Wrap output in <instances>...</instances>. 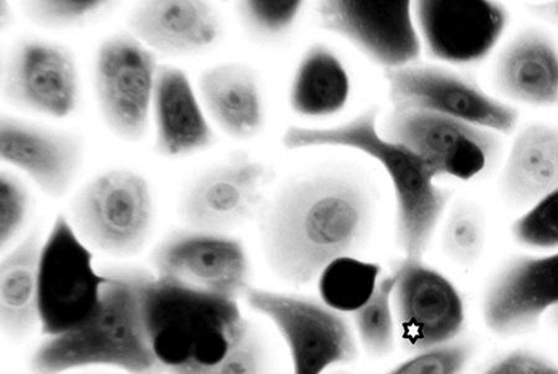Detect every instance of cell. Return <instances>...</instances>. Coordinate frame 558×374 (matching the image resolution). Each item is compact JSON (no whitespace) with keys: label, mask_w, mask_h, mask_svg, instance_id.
I'll list each match as a JSON object with an SVG mask.
<instances>
[{"label":"cell","mask_w":558,"mask_h":374,"mask_svg":"<svg viewBox=\"0 0 558 374\" xmlns=\"http://www.w3.org/2000/svg\"><path fill=\"white\" fill-rule=\"evenodd\" d=\"M371 224L372 203L362 186L343 176H314L276 196L260 224V242L276 277L303 287L332 262L354 257Z\"/></svg>","instance_id":"6da1fadb"},{"label":"cell","mask_w":558,"mask_h":374,"mask_svg":"<svg viewBox=\"0 0 558 374\" xmlns=\"http://www.w3.org/2000/svg\"><path fill=\"white\" fill-rule=\"evenodd\" d=\"M101 298L83 323L45 337L34 350L32 374L114 370L125 374H167L153 349L144 317V290L151 277L140 266H107Z\"/></svg>","instance_id":"7a4b0ae2"},{"label":"cell","mask_w":558,"mask_h":374,"mask_svg":"<svg viewBox=\"0 0 558 374\" xmlns=\"http://www.w3.org/2000/svg\"><path fill=\"white\" fill-rule=\"evenodd\" d=\"M282 142L288 150H355L379 163L392 185L398 245L404 258L423 260L451 192L440 189L435 174L415 153L383 135L376 109L359 113L336 127L292 126L284 132Z\"/></svg>","instance_id":"3957f363"},{"label":"cell","mask_w":558,"mask_h":374,"mask_svg":"<svg viewBox=\"0 0 558 374\" xmlns=\"http://www.w3.org/2000/svg\"><path fill=\"white\" fill-rule=\"evenodd\" d=\"M143 306L153 349L168 371L220 361L250 324L238 300L189 288L155 273L144 290Z\"/></svg>","instance_id":"277c9868"},{"label":"cell","mask_w":558,"mask_h":374,"mask_svg":"<svg viewBox=\"0 0 558 374\" xmlns=\"http://www.w3.org/2000/svg\"><path fill=\"white\" fill-rule=\"evenodd\" d=\"M68 219L93 251L114 258L136 255L147 245L155 221L150 186L137 172L111 169L80 187Z\"/></svg>","instance_id":"5b68a950"},{"label":"cell","mask_w":558,"mask_h":374,"mask_svg":"<svg viewBox=\"0 0 558 374\" xmlns=\"http://www.w3.org/2000/svg\"><path fill=\"white\" fill-rule=\"evenodd\" d=\"M244 299L281 336L290 353L292 374H323L357 359L353 325L322 299L255 287Z\"/></svg>","instance_id":"8992f818"},{"label":"cell","mask_w":558,"mask_h":374,"mask_svg":"<svg viewBox=\"0 0 558 374\" xmlns=\"http://www.w3.org/2000/svg\"><path fill=\"white\" fill-rule=\"evenodd\" d=\"M380 132L415 153L437 180L476 179L497 166L502 153L498 133L426 111L392 110Z\"/></svg>","instance_id":"52a82bcc"},{"label":"cell","mask_w":558,"mask_h":374,"mask_svg":"<svg viewBox=\"0 0 558 374\" xmlns=\"http://www.w3.org/2000/svg\"><path fill=\"white\" fill-rule=\"evenodd\" d=\"M94 260L93 249L68 216L53 220L40 257V328L45 337L69 332L93 313L107 282Z\"/></svg>","instance_id":"ba28073f"},{"label":"cell","mask_w":558,"mask_h":374,"mask_svg":"<svg viewBox=\"0 0 558 374\" xmlns=\"http://www.w3.org/2000/svg\"><path fill=\"white\" fill-rule=\"evenodd\" d=\"M158 68L156 53L129 32L101 41L94 64L95 96L102 122L116 138L138 142L146 137Z\"/></svg>","instance_id":"9c48e42d"},{"label":"cell","mask_w":558,"mask_h":374,"mask_svg":"<svg viewBox=\"0 0 558 374\" xmlns=\"http://www.w3.org/2000/svg\"><path fill=\"white\" fill-rule=\"evenodd\" d=\"M385 79L393 110L436 113L500 136L511 135L518 127L520 113L514 107L456 71L413 64L385 71Z\"/></svg>","instance_id":"30bf717a"},{"label":"cell","mask_w":558,"mask_h":374,"mask_svg":"<svg viewBox=\"0 0 558 374\" xmlns=\"http://www.w3.org/2000/svg\"><path fill=\"white\" fill-rule=\"evenodd\" d=\"M153 273L185 287L239 300L251 288V264L241 240L192 228L174 230L150 257Z\"/></svg>","instance_id":"8fae6325"},{"label":"cell","mask_w":558,"mask_h":374,"mask_svg":"<svg viewBox=\"0 0 558 374\" xmlns=\"http://www.w3.org/2000/svg\"><path fill=\"white\" fill-rule=\"evenodd\" d=\"M318 15L323 29L385 71L417 64L422 40L408 0H326Z\"/></svg>","instance_id":"7c38bea8"},{"label":"cell","mask_w":558,"mask_h":374,"mask_svg":"<svg viewBox=\"0 0 558 374\" xmlns=\"http://www.w3.org/2000/svg\"><path fill=\"white\" fill-rule=\"evenodd\" d=\"M392 274L393 311L404 350L416 353L458 340L465 324L461 292L423 260L403 258Z\"/></svg>","instance_id":"4fadbf2b"},{"label":"cell","mask_w":558,"mask_h":374,"mask_svg":"<svg viewBox=\"0 0 558 374\" xmlns=\"http://www.w3.org/2000/svg\"><path fill=\"white\" fill-rule=\"evenodd\" d=\"M2 96L17 110L53 120L70 117L80 103L74 52L38 38L17 41L2 67Z\"/></svg>","instance_id":"5bb4252c"},{"label":"cell","mask_w":558,"mask_h":374,"mask_svg":"<svg viewBox=\"0 0 558 374\" xmlns=\"http://www.w3.org/2000/svg\"><path fill=\"white\" fill-rule=\"evenodd\" d=\"M413 15L428 55L445 64L487 59L508 28V9L493 0H420Z\"/></svg>","instance_id":"9a60e30c"},{"label":"cell","mask_w":558,"mask_h":374,"mask_svg":"<svg viewBox=\"0 0 558 374\" xmlns=\"http://www.w3.org/2000/svg\"><path fill=\"white\" fill-rule=\"evenodd\" d=\"M269 176L264 163L244 155L214 166L180 196L179 217L186 228L228 235L254 215Z\"/></svg>","instance_id":"2e32d148"},{"label":"cell","mask_w":558,"mask_h":374,"mask_svg":"<svg viewBox=\"0 0 558 374\" xmlns=\"http://www.w3.org/2000/svg\"><path fill=\"white\" fill-rule=\"evenodd\" d=\"M558 306V251L511 258L490 279L483 298V319L500 337L524 335Z\"/></svg>","instance_id":"e0dca14e"},{"label":"cell","mask_w":558,"mask_h":374,"mask_svg":"<svg viewBox=\"0 0 558 374\" xmlns=\"http://www.w3.org/2000/svg\"><path fill=\"white\" fill-rule=\"evenodd\" d=\"M83 140L66 130L3 115L0 159L23 173L51 200L65 198L83 167Z\"/></svg>","instance_id":"ac0fdd59"},{"label":"cell","mask_w":558,"mask_h":374,"mask_svg":"<svg viewBox=\"0 0 558 374\" xmlns=\"http://www.w3.org/2000/svg\"><path fill=\"white\" fill-rule=\"evenodd\" d=\"M129 33L158 55L191 57L219 41L218 11L206 0H144L128 20Z\"/></svg>","instance_id":"d6986e66"},{"label":"cell","mask_w":558,"mask_h":374,"mask_svg":"<svg viewBox=\"0 0 558 374\" xmlns=\"http://www.w3.org/2000/svg\"><path fill=\"white\" fill-rule=\"evenodd\" d=\"M151 119L155 151L160 157L186 158L214 146L216 137L208 115L182 68L159 65Z\"/></svg>","instance_id":"ffe728a7"},{"label":"cell","mask_w":558,"mask_h":374,"mask_svg":"<svg viewBox=\"0 0 558 374\" xmlns=\"http://www.w3.org/2000/svg\"><path fill=\"white\" fill-rule=\"evenodd\" d=\"M502 96L534 109L558 105V48L547 34L526 29L504 48L494 70Z\"/></svg>","instance_id":"44dd1931"},{"label":"cell","mask_w":558,"mask_h":374,"mask_svg":"<svg viewBox=\"0 0 558 374\" xmlns=\"http://www.w3.org/2000/svg\"><path fill=\"white\" fill-rule=\"evenodd\" d=\"M196 91L208 117L229 138L245 141L263 132L265 103L254 70L222 62L203 71Z\"/></svg>","instance_id":"7402d4cb"},{"label":"cell","mask_w":558,"mask_h":374,"mask_svg":"<svg viewBox=\"0 0 558 374\" xmlns=\"http://www.w3.org/2000/svg\"><path fill=\"white\" fill-rule=\"evenodd\" d=\"M499 184L504 200L525 211L558 190V128L533 123L521 129L512 141Z\"/></svg>","instance_id":"603a6c76"},{"label":"cell","mask_w":558,"mask_h":374,"mask_svg":"<svg viewBox=\"0 0 558 374\" xmlns=\"http://www.w3.org/2000/svg\"><path fill=\"white\" fill-rule=\"evenodd\" d=\"M41 239L33 229L0 262V325L11 340L40 327L39 274Z\"/></svg>","instance_id":"cb8c5ba5"},{"label":"cell","mask_w":558,"mask_h":374,"mask_svg":"<svg viewBox=\"0 0 558 374\" xmlns=\"http://www.w3.org/2000/svg\"><path fill=\"white\" fill-rule=\"evenodd\" d=\"M349 95V75L336 53L323 43L312 46L292 79V111L302 117H329L344 110Z\"/></svg>","instance_id":"d4e9b609"},{"label":"cell","mask_w":558,"mask_h":374,"mask_svg":"<svg viewBox=\"0 0 558 374\" xmlns=\"http://www.w3.org/2000/svg\"><path fill=\"white\" fill-rule=\"evenodd\" d=\"M381 279V266L355 257L340 258L318 279L320 299L339 313L351 314L371 299Z\"/></svg>","instance_id":"484cf974"},{"label":"cell","mask_w":558,"mask_h":374,"mask_svg":"<svg viewBox=\"0 0 558 374\" xmlns=\"http://www.w3.org/2000/svg\"><path fill=\"white\" fill-rule=\"evenodd\" d=\"M395 275H384L364 306L351 313L357 341L374 358H386L396 345Z\"/></svg>","instance_id":"4316f807"},{"label":"cell","mask_w":558,"mask_h":374,"mask_svg":"<svg viewBox=\"0 0 558 374\" xmlns=\"http://www.w3.org/2000/svg\"><path fill=\"white\" fill-rule=\"evenodd\" d=\"M487 242L484 213L471 202H461L448 213L442 233L445 253L464 265L480 261Z\"/></svg>","instance_id":"83f0119b"},{"label":"cell","mask_w":558,"mask_h":374,"mask_svg":"<svg viewBox=\"0 0 558 374\" xmlns=\"http://www.w3.org/2000/svg\"><path fill=\"white\" fill-rule=\"evenodd\" d=\"M167 374H275L266 338L251 323L223 358L209 366L169 370Z\"/></svg>","instance_id":"f1b7e54d"},{"label":"cell","mask_w":558,"mask_h":374,"mask_svg":"<svg viewBox=\"0 0 558 374\" xmlns=\"http://www.w3.org/2000/svg\"><path fill=\"white\" fill-rule=\"evenodd\" d=\"M303 5L301 0H244L238 11L252 37L274 40L290 32Z\"/></svg>","instance_id":"f546056e"},{"label":"cell","mask_w":558,"mask_h":374,"mask_svg":"<svg viewBox=\"0 0 558 374\" xmlns=\"http://www.w3.org/2000/svg\"><path fill=\"white\" fill-rule=\"evenodd\" d=\"M113 5L111 0H29L24 12L40 28L60 30L84 25Z\"/></svg>","instance_id":"4dcf8cb0"},{"label":"cell","mask_w":558,"mask_h":374,"mask_svg":"<svg viewBox=\"0 0 558 374\" xmlns=\"http://www.w3.org/2000/svg\"><path fill=\"white\" fill-rule=\"evenodd\" d=\"M510 233L525 248L537 251L558 248V190L526 210L511 225Z\"/></svg>","instance_id":"1f68e13d"},{"label":"cell","mask_w":558,"mask_h":374,"mask_svg":"<svg viewBox=\"0 0 558 374\" xmlns=\"http://www.w3.org/2000/svg\"><path fill=\"white\" fill-rule=\"evenodd\" d=\"M474 344L458 340L413 353L386 374H464L474 358Z\"/></svg>","instance_id":"d6a6232c"},{"label":"cell","mask_w":558,"mask_h":374,"mask_svg":"<svg viewBox=\"0 0 558 374\" xmlns=\"http://www.w3.org/2000/svg\"><path fill=\"white\" fill-rule=\"evenodd\" d=\"M31 212V194L21 177L12 172L0 174V247L5 252L9 245L21 235Z\"/></svg>","instance_id":"836d02e7"},{"label":"cell","mask_w":558,"mask_h":374,"mask_svg":"<svg viewBox=\"0 0 558 374\" xmlns=\"http://www.w3.org/2000/svg\"><path fill=\"white\" fill-rule=\"evenodd\" d=\"M482 374H558V366L543 354L515 350L501 356Z\"/></svg>","instance_id":"e575fe53"},{"label":"cell","mask_w":558,"mask_h":374,"mask_svg":"<svg viewBox=\"0 0 558 374\" xmlns=\"http://www.w3.org/2000/svg\"><path fill=\"white\" fill-rule=\"evenodd\" d=\"M534 13L547 24L558 29V0L539 3L533 8Z\"/></svg>","instance_id":"d590c367"},{"label":"cell","mask_w":558,"mask_h":374,"mask_svg":"<svg viewBox=\"0 0 558 374\" xmlns=\"http://www.w3.org/2000/svg\"><path fill=\"white\" fill-rule=\"evenodd\" d=\"M14 21V14L11 8V3L8 0H0V26L2 30L7 29Z\"/></svg>","instance_id":"8d00e7d4"},{"label":"cell","mask_w":558,"mask_h":374,"mask_svg":"<svg viewBox=\"0 0 558 374\" xmlns=\"http://www.w3.org/2000/svg\"><path fill=\"white\" fill-rule=\"evenodd\" d=\"M547 316L550 317L551 324L558 329V306L548 311Z\"/></svg>","instance_id":"74e56055"},{"label":"cell","mask_w":558,"mask_h":374,"mask_svg":"<svg viewBox=\"0 0 558 374\" xmlns=\"http://www.w3.org/2000/svg\"><path fill=\"white\" fill-rule=\"evenodd\" d=\"M75 374H111L108 372H100L98 370H92V371H83V372H76Z\"/></svg>","instance_id":"f35d334b"},{"label":"cell","mask_w":558,"mask_h":374,"mask_svg":"<svg viewBox=\"0 0 558 374\" xmlns=\"http://www.w3.org/2000/svg\"><path fill=\"white\" fill-rule=\"evenodd\" d=\"M341 374H345V373H341Z\"/></svg>","instance_id":"ab89813d"}]
</instances>
